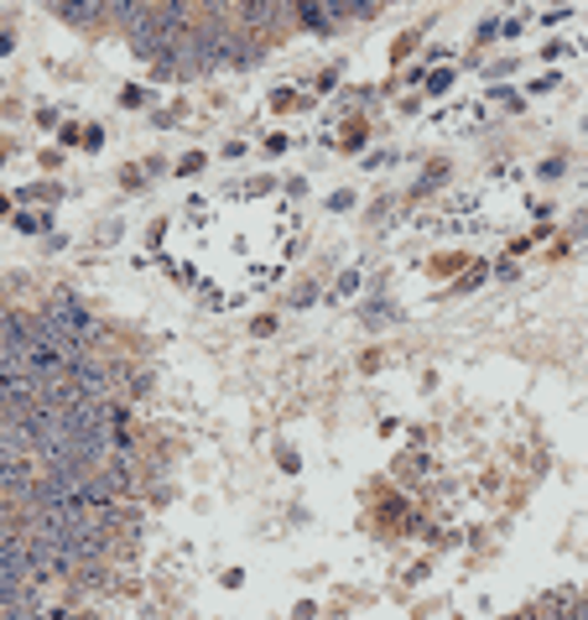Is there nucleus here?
<instances>
[{
    "label": "nucleus",
    "instance_id": "nucleus-6",
    "mask_svg": "<svg viewBox=\"0 0 588 620\" xmlns=\"http://www.w3.org/2000/svg\"><path fill=\"white\" fill-rule=\"evenodd\" d=\"M354 287H360V276H354V272H344V276H339V287H333V297H349Z\"/></svg>",
    "mask_w": 588,
    "mask_h": 620
},
{
    "label": "nucleus",
    "instance_id": "nucleus-3",
    "mask_svg": "<svg viewBox=\"0 0 588 620\" xmlns=\"http://www.w3.org/2000/svg\"><path fill=\"white\" fill-rule=\"evenodd\" d=\"M297 21H302V27H312V32H329V27H339V21H333V0H308V6H297Z\"/></svg>",
    "mask_w": 588,
    "mask_h": 620
},
{
    "label": "nucleus",
    "instance_id": "nucleus-2",
    "mask_svg": "<svg viewBox=\"0 0 588 620\" xmlns=\"http://www.w3.org/2000/svg\"><path fill=\"white\" fill-rule=\"evenodd\" d=\"M52 17L69 27H100L110 17V0H52Z\"/></svg>",
    "mask_w": 588,
    "mask_h": 620
},
{
    "label": "nucleus",
    "instance_id": "nucleus-5",
    "mask_svg": "<svg viewBox=\"0 0 588 620\" xmlns=\"http://www.w3.org/2000/svg\"><path fill=\"white\" fill-rule=\"evenodd\" d=\"M448 84H453V73H448V69H437L433 79H427V94H448Z\"/></svg>",
    "mask_w": 588,
    "mask_h": 620
},
{
    "label": "nucleus",
    "instance_id": "nucleus-1",
    "mask_svg": "<svg viewBox=\"0 0 588 620\" xmlns=\"http://www.w3.org/2000/svg\"><path fill=\"white\" fill-rule=\"evenodd\" d=\"M79 392L84 402H115V376H110V360L100 355H84V360L69 365V376H63Z\"/></svg>",
    "mask_w": 588,
    "mask_h": 620
},
{
    "label": "nucleus",
    "instance_id": "nucleus-7",
    "mask_svg": "<svg viewBox=\"0 0 588 620\" xmlns=\"http://www.w3.org/2000/svg\"><path fill=\"white\" fill-rule=\"evenodd\" d=\"M292 303H297V308H308V303H318V293H312L308 282H302V287H297V293H292Z\"/></svg>",
    "mask_w": 588,
    "mask_h": 620
},
{
    "label": "nucleus",
    "instance_id": "nucleus-4",
    "mask_svg": "<svg viewBox=\"0 0 588 620\" xmlns=\"http://www.w3.org/2000/svg\"><path fill=\"white\" fill-rule=\"evenodd\" d=\"M563 173H568V162H563V156H547V162L537 167V177H547V183H557Z\"/></svg>",
    "mask_w": 588,
    "mask_h": 620
}]
</instances>
